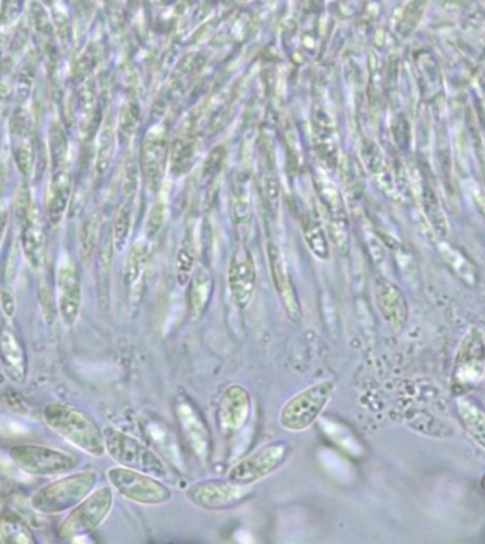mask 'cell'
Listing matches in <instances>:
<instances>
[{
	"instance_id": "cell-21",
	"label": "cell",
	"mask_w": 485,
	"mask_h": 544,
	"mask_svg": "<svg viewBox=\"0 0 485 544\" xmlns=\"http://www.w3.org/2000/svg\"><path fill=\"white\" fill-rule=\"evenodd\" d=\"M22 243L23 254L27 263L33 268H40L46 258V233H44L42 220L37 212L35 203H30L25 213L22 214Z\"/></svg>"
},
{
	"instance_id": "cell-5",
	"label": "cell",
	"mask_w": 485,
	"mask_h": 544,
	"mask_svg": "<svg viewBox=\"0 0 485 544\" xmlns=\"http://www.w3.org/2000/svg\"><path fill=\"white\" fill-rule=\"evenodd\" d=\"M111 488L122 498L145 506H159L171 502L172 491L155 476L135 469L113 467L107 471Z\"/></svg>"
},
{
	"instance_id": "cell-27",
	"label": "cell",
	"mask_w": 485,
	"mask_h": 544,
	"mask_svg": "<svg viewBox=\"0 0 485 544\" xmlns=\"http://www.w3.org/2000/svg\"><path fill=\"white\" fill-rule=\"evenodd\" d=\"M196 255H198V244H196L195 227L188 224L176 255V280L179 285L188 284L195 271Z\"/></svg>"
},
{
	"instance_id": "cell-33",
	"label": "cell",
	"mask_w": 485,
	"mask_h": 544,
	"mask_svg": "<svg viewBox=\"0 0 485 544\" xmlns=\"http://www.w3.org/2000/svg\"><path fill=\"white\" fill-rule=\"evenodd\" d=\"M362 158H364L366 168L372 173L373 178L378 180L382 189L390 190L392 180H390L388 166H386L385 159H383L378 146L373 144V142H364V145H362Z\"/></svg>"
},
{
	"instance_id": "cell-37",
	"label": "cell",
	"mask_w": 485,
	"mask_h": 544,
	"mask_svg": "<svg viewBox=\"0 0 485 544\" xmlns=\"http://www.w3.org/2000/svg\"><path fill=\"white\" fill-rule=\"evenodd\" d=\"M50 158L53 169L69 166V139L59 124H53L49 132Z\"/></svg>"
},
{
	"instance_id": "cell-39",
	"label": "cell",
	"mask_w": 485,
	"mask_h": 544,
	"mask_svg": "<svg viewBox=\"0 0 485 544\" xmlns=\"http://www.w3.org/2000/svg\"><path fill=\"white\" fill-rule=\"evenodd\" d=\"M261 193H263L264 203L271 214H277L280 209L281 189L280 182L273 169H264L260 178Z\"/></svg>"
},
{
	"instance_id": "cell-8",
	"label": "cell",
	"mask_w": 485,
	"mask_h": 544,
	"mask_svg": "<svg viewBox=\"0 0 485 544\" xmlns=\"http://www.w3.org/2000/svg\"><path fill=\"white\" fill-rule=\"evenodd\" d=\"M485 376V339L478 328H470L454 357L451 387L457 394L476 389Z\"/></svg>"
},
{
	"instance_id": "cell-23",
	"label": "cell",
	"mask_w": 485,
	"mask_h": 544,
	"mask_svg": "<svg viewBox=\"0 0 485 544\" xmlns=\"http://www.w3.org/2000/svg\"><path fill=\"white\" fill-rule=\"evenodd\" d=\"M456 413L468 437L485 451L484 404L468 393L459 394L456 399Z\"/></svg>"
},
{
	"instance_id": "cell-30",
	"label": "cell",
	"mask_w": 485,
	"mask_h": 544,
	"mask_svg": "<svg viewBox=\"0 0 485 544\" xmlns=\"http://www.w3.org/2000/svg\"><path fill=\"white\" fill-rule=\"evenodd\" d=\"M440 254L449 265L450 270L460 278L461 281L466 282L467 285L477 284V268L474 264L461 253L457 248L451 247L450 244L440 243Z\"/></svg>"
},
{
	"instance_id": "cell-10",
	"label": "cell",
	"mask_w": 485,
	"mask_h": 544,
	"mask_svg": "<svg viewBox=\"0 0 485 544\" xmlns=\"http://www.w3.org/2000/svg\"><path fill=\"white\" fill-rule=\"evenodd\" d=\"M290 451V445L286 441L270 442L236 462L227 472L226 478L234 484L253 486L283 467Z\"/></svg>"
},
{
	"instance_id": "cell-6",
	"label": "cell",
	"mask_w": 485,
	"mask_h": 544,
	"mask_svg": "<svg viewBox=\"0 0 485 544\" xmlns=\"http://www.w3.org/2000/svg\"><path fill=\"white\" fill-rule=\"evenodd\" d=\"M114 506V492L110 486L94 489L77 506L69 510V515L59 527L61 539H76L88 535L103 525Z\"/></svg>"
},
{
	"instance_id": "cell-41",
	"label": "cell",
	"mask_w": 485,
	"mask_h": 544,
	"mask_svg": "<svg viewBox=\"0 0 485 544\" xmlns=\"http://www.w3.org/2000/svg\"><path fill=\"white\" fill-rule=\"evenodd\" d=\"M232 213L236 223L244 224L250 220L252 206H250L249 190L244 185H237L232 199Z\"/></svg>"
},
{
	"instance_id": "cell-24",
	"label": "cell",
	"mask_w": 485,
	"mask_h": 544,
	"mask_svg": "<svg viewBox=\"0 0 485 544\" xmlns=\"http://www.w3.org/2000/svg\"><path fill=\"white\" fill-rule=\"evenodd\" d=\"M213 294V278L208 268L193 271L188 282V306L193 319H199L208 309Z\"/></svg>"
},
{
	"instance_id": "cell-2",
	"label": "cell",
	"mask_w": 485,
	"mask_h": 544,
	"mask_svg": "<svg viewBox=\"0 0 485 544\" xmlns=\"http://www.w3.org/2000/svg\"><path fill=\"white\" fill-rule=\"evenodd\" d=\"M96 471H81L61 475L50 484L37 489L32 496V508L43 515L69 512L96 489Z\"/></svg>"
},
{
	"instance_id": "cell-3",
	"label": "cell",
	"mask_w": 485,
	"mask_h": 544,
	"mask_svg": "<svg viewBox=\"0 0 485 544\" xmlns=\"http://www.w3.org/2000/svg\"><path fill=\"white\" fill-rule=\"evenodd\" d=\"M104 437L107 454L121 467L145 472L159 479L168 478V464L154 448L114 427L104 428Z\"/></svg>"
},
{
	"instance_id": "cell-25",
	"label": "cell",
	"mask_w": 485,
	"mask_h": 544,
	"mask_svg": "<svg viewBox=\"0 0 485 544\" xmlns=\"http://www.w3.org/2000/svg\"><path fill=\"white\" fill-rule=\"evenodd\" d=\"M113 229H101L100 243H98V299L101 308L108 306V282H110L111 260H113Z\"/></svg>"
},
{
	"instance_id": "cell-15",
	"label": "cell",
	"mask_w": 485,
	"mask_h": 544,
	"mask_svg": "<svg viewBox=\"0 0 485 544\" xmlns=\"http://www.w3.org/2000/svg\"><path fill=\"white\" fill-rule=\"evenodd\" d=\"M253 401L242 384H230L223 390L217 406V425L225 435L239 433L249 423Z\"/></svg>"
},
{
	"instance_id": "cell-34",
	"label": "cell",
	"mask_w": 485,
	"mask_h": 544,
	"mask_svg": "<svg viewBox=\"0 0 485 544\" xmlns=\"http://www.w3.org/2000/svg\"><path fill=\"white\" fill-rule=\"evenodd\" d=\"M101 237V223L98 214L94 213L88 216L84 220L83 226L80 231V253L81 260L84 263L93 258V255L97 253L98 243H100Z\"/></svg>"
},
{
	"instance_id": "cell-44",
	"label": "cell",
	"mask_w": 485,
	"mask_h": 544,
	"mask_svg": "<svg viewBox=\"0 0 485 544\" xmlns=\"http://www.w3.org/2000/svg\"><path fill=\"white\" fill-rule=\"evenodd\" d=\"M13 68L15 63L10 57H5L0 63V100H8L13 93V80H15Z\"/></svg>"
},
{
	"instance_id": "cell-16",
	"label": "cell",
	"mask_w": 485,
	"mask_h": 544,
	"mask_svg": "<svg viewBox=\"0 0 485 544\" xmlns=\"http://www.w3.org/2000/svg\"><path fill=\"white\" fill-rule=\"evenodd\" d=\"M267 260H269L271 280H273L274 288H276L281 304H283L284 312L291 322H300L303 318V306H301L294 282L291 280L283 253L277 244L269 243L267 246Z\"/></svg>"
},
{
	"instance_id": "cell-9",
	"label": "cell",
	"mask_w": 485,
	"mask_h": 544,
	"mask_svg": "<svg viewBox=\"0 0 485 544\" xmlns=\"http://www.w3.org/2000/svg\"><path fill=\"white\" fill-rule=\"evenodd\" d=\"M252 486L234 484L229 478L206 479L189 485L185 491L186 499L196 508L210 510V512H223L242 505L247 499L252 498Z\"/></svg>"
},
{
	"instance_id": "cell-28",
	"label": "cell",
	"mask_w": 485,
	"mask_h": 544,
	"mask_svg": "<svg viewBox=\"0 0 485 544\" xmlns=\"http://www.w3.org/2000/svg\"><path fill=\"white\" fill-rule=\"evenodd\" d=\"M314 131L317 136L318 149H320L321 158L324 156L325 161L334 163L338 158L337 144H335V127L331 118L320 110L314 115Z\"/></svg>"
},
{
	"instance_id": "cell-4",
	"label": "cell",
	"mask_w": 485,
	"mask_h": 544,
	"mask_svg": "<svg viewBox=\"0 0 485 544\" xmlns=\"http://www.w3.org/2000/svg\"><path fill=\"white\" fill-rule=\"evenodd\" d=\"M335 389L337 386L331 380H321L301 390L281 408L278 423L291 433H303L324 413Z\"/></svg>"
},
{
	"instance_id": "cell-17",
	"label": "cell",
	"mask_w": 485,
	"mask_h": 544,
	"mask_svg": "<svg viewBox=\"0 0 485 544\" xmlns=\"http://www.w3.org/2000/svg\"><path fill=\"white\" fill-rule=\"evenodd\" d=\"M168 158V138L162 127L149 129L142 142L141 170L148 189L158 190L165 175Z\"/></svg>"
},
{
	"instance_id": "cell-14",
	"label": "cell",
	"mask_w": 485,
	"mask_h": 544,
	"mask_svg": "<svg viewBox=\"0 0 485 544\" xmlns=\"http://www.w3.org/2000/svg\"><path fill=\"white\" fill-rule=\"evenodd\" d=\"M227 284L234 305L246 309L252 304L256 292L257 271L252 253L244 246H237L227 271Z\"/></svg>"
},
{
	"instance_id": "cell-1",
	"label": "cell",
	"mask_w": 485,
	"mask_h": 544,
	"mask_svg": "<svg viewBox=\"0 0 485 544\" xmlns=\"http://www.w3.org/2000/svg\"><path fill=\"white\" fill-rule=\"evenodd\" d=\"M44 423L54 433L90 457L103 458L105 450L104 430L90 414L73 404H47L43 411Z\"/></svg>"
},
{
	"instance_id": "cell-35",
	"label": "cell",
	"mask_w": 485,
	"mask_h": 544,
	"mask_svg": "<svg viewBox=\"0 0 485 544\" xmlns=\"http://www.w3.org/2000/svg\"><path fill=\"white\" fill-rule=\"evenodd\" d=\"M117 138L114 125L110 121L105 122L100 132V138H98L96 169L100 175H103V173L110 169L114 158L115 145H117Z\"/></svg>"
},
{
	"instance_id": "cell-43",
	"label": "cell",
	"mask_w": 485,
	"mask_h": 544,
	"mask_svg": "<svg viewBox=\"0 0 485 544\" xmlns=\"http://www.w3.org/2000/svg\"><path fill=\"white\" fill-rule=\"evenodd\" d=\"M166 213H168V210H166V204L162 202V200L156 202L154 207H152L147 219V226H145L147 227L145 233H147V238H149V240L158 236L159 231L164 227Z\"/></svg>"
},
{
	"instance_id": "cell-22",
	"label": "cell",
	"mask_w": 485,
	"mask_h": 544,
	"mask_svg": "<svg viewBox=\"0 0 485 544\" xmlns=\"http://www.w3.org/2000/svg\"><path fill=\"white\" fill-rule=\"evenodd\" d=\"M71 187H73V180H71L69 166L53 169L52 182H50L49 192L46 196V216L53 226L60 224L66 216L67 209H69Z\"/></svg>"
},
{
	"instance_id": "cell-38",
	"label": "cell",
	"mask_w": 485,
	"mask_h": 544,
	"mask_svg": "<svg viewBox=\"0 0 485 544\" xmlns=\"http://www.w3.org/2000/svg\"><path fill=\"white\" fill-rule=\"evenodd\" d=\"M196 153V142L191 136H183L174 142L172 148V166L174 172L183 173L191 168Z\"/></svg>"
},
{
	"instance_id": "cell-29",
	"label": "cell",
	"mask_w": 485,
	"mask_h": 544,
	"mask_svg": "<svg viewBox=\"0 0 485 544\" xmlns=\"http://www.w3.org/2000/svg\"><path fill=\"white\" fill-rule=\"evenodd\" d=\"M0 535L8 543L30 544L36 543L32 530L13 510H5L0 515Z\"/></svg>"
},
{
	"instance_id": "cell-31",
	"label": "cell",
	"mask_w": 485,
	"mask_h": 544,
	"mask_svg": "<svg viewBox=\"0 0 485 544\" xmlns=\"http://www.w3.org/2000/svg\"><path fill=\"white\" fill-rule=\"evenodd\" d=\"M301 224H303L305 243H307L312 254L322 261L328 260L331 255L330 243H328V238L325 236L324 227H322L320 221L312 216H304Z\"/></svg>"
},
{
	"instance_id": "cell-11",
	"label": "cell",
	"mask_w": 485,
	"mask_h": 544,
	"mask_svg": "<svg viewBox=\"0 0 485 544\" xmlns=\"http://www.w3.org/2000/svg\"><path fill=\"white\" fill-rule=\"evenodd\" d=\"M56 298L61 321L69 328L76 325L83 304V288L76 261L67 255L57 265Z\"/></svg>"
},
{
	"instance_id": "cell-26",
	"label": "cell",
	"mask_w": 485,
	"mask_h": 544,
	"mask_svg": "<svg viewBox=\"0 0 485 544\" xmlns=\"http://www.w3.org/2000/svg\"><path fill=\"white\" fill-rule=\"evenodd\" d=\"M145 434H147L149 444L156 448L159 455H164L174 467L182 465V455L179 454L174 434L165 424L159 423V421H149L145 427Z\"/></svg>"
},
{
	"instance_id": "cell-7",
	"label": "cell",
	"mask_w": 485,
	"mask_h": 544,
	"mask_svg": "<svg viewBox=\"0 0 485 544\" xmlns=\"http://www.w3.org/2000/svg\"><path fill=\"white\" fill-rule=\"evenodd\" d=\"M9 457L26 474L42 478L70 474L80 465V458L70 452L36 444L13 445Z\"/></svg>"
},
{
	"instance_id": "cell-12",
	"label": "cell",
	"mask_w": 485,
	"mask_h": 544,
	"mask_svg": "<svg viewBox=\"0 0 485 544\" xmlns=\"http://www.w3.org/2000/svg\"><path fill=\"white\" fill-rule=\"evenodd\" d=\"M315 187H317L318 197H320V202L327 213L330 236L338 251L347 253L349 250V223L344 197L339 193L338 187L325 175L315 176Z\"/></svg>"
},
{
	"instance_id": "cell-45",
	"label": "cell",
	"mask_w": 485,
	"mask_h": 544,
	"mask_svg": "<svg viewBox=\"0 0 485 544\" xmlns=\"http://www.w3.org/2000/svg\"><path fill=\"white\" fill-rule=\"evenodd\" d=\"M420 16H422L420 2L413 0L403 13L402 20H400V32L403 33V36H409L410 30L415 29Z\"/></svg>"
},
{
	"instance_id": "cell-32",
	"label": "cell",
	"mask_w": 485,
	"mask_h": 544,
	"mask_svg": "<svg viewBox=\"0 0 485 544\" xmlns=\"http://www.w3.org/2000/svg\"><path fill=\"white\" fill-rule=\"evenodd\" d=\"M149 246L147 241L139 240L131 247L124 264V284L128 288L135 287L141 280L147 265Z\"/></svg>"
},
{
	"instance_id": "cell-40",
	"label": "cell",
	"mask_w": 485,
	"mask_h": 544,
	"mask_svg": "<svg viewBox=\"0 0 485 544\" xmlns=\"http://www.w3.org/2000/svg\"><path fill=\"white\" fill-rule=\"evenodd\" d=\"M138 122V105L132 101L125 102L120 111V118H118V139L121 142L130 141L134 132L137 131Z\"/></svg>"
},
{
	"instance_id": "cell-18",
	"label": "cell",
	"mask_w": 485,
	"mask_h": 544,
	"mask_svg": "<svg viewBox=\"0 0 485 544\" xmlns=\"http://www.w3.org/2000/svg\"><path fill=\"white\" fill-rule=\"evenodd\" d=\"M12 319L3 318L0 325V363L12 382H25L27 377V353Z\"/></svg>"
},
{
	"instance_id": "cell-46",
	"label": "cell",
	"mask_w": 485,
	"mask_h": 544,
	"mask_svg": "<svg viewBox=\"0 0 485 544\" xmlns=\"http://www.w3.org/2000/svg\"><path fill=\"white\" fill-rule=\"evenodd\" d=\"M16 298L12 289L3 288L0 291V309H2L3 318L12 319L16 314Z\"/></svg>"
},
{
	"instance_id": "cell-20",
	"label": "cell",
	"mask_w": 485,
	"mask_h": 544,
	"mask_svg": "<svg viewBox=\"0 0 485 544\" xmlns=\"http://www.w3.org/2000/svg\"><path fill=\"white\" fill-rule=\"evenodd\" d=\"M376 305L386 322L395 331H402L409 319V304L398 285L386 278H378L375 284Z\"/></svg>"
},
{
	"instance_id": "cell-47",
	"label": "cell",
	"mask_w": 485,
	"mask_h": 544,
	"mask_svg": "<svg viewBox=\"0 0 485 544\" xmlns=\"http://www.w3.org/2000/svg\"><path fill=\"white\" fill-rule=\"evenodd\" d=\"M9 224V204L5 199L0 197V247H2L3 240H5L6 231H8Z\"/></svg>"
},
{
	"instance_id": "cell-13",
	"label": "cell",
	"mask_w": 485,
	"mask_h": 544,
	"mask_svg": "<svg viewBox=\"0 0 485 544\" xmlns=\"http://www.w3.org/2000/svg\"><path fill=\"white\" fill-rule=\"evenodd\" d=\"M175 414L189 451L202 464H206L212 455V437H210L205 418L202 417L198 408L193 406L192 401L185 397L176 401Z\"/></svg>"
},
{
	"instance_id": "cell-48",
	"label": "cell",
	"mask_w": 485,
	"mask_h": 544,
	"mask_svg": "<svg viewBox=\"0 0 485 544\" xmlns=\"http://www.w3.org/2000/svg\"><path fill=\"white\" fill-rule=\"evenodd\" d=\"M483 488L485 489V475H484V479H483Z\"/></svg>"
},
{
	"instance_id": "cell-19",
	"label": "cell",
	"mask_w": 485,
	"mask_h": 544,
	"mask_svg": "<svg viewBox=\"0 0 485 544\" xmlns=\"http://www.w3.org/2000/svg\"><path fill=\"white\" fill-rule=\"evenodd\" d=\"M10 134H12L13 158L16 166L23 176L29 178L33 172V121L26 108L20 107L13 114L10 121Z\"/></svg>"
},
{
	"instance_id": "cell-36",
	"label": "cell",
	"mask_w": 485,
	"mask_h": 544,
	"mask_svg": "<svg viewBox=\"0 0 485 544\" xmlns=\"http://www.w3.org/2000/svg\"><path fill=\"white\" fill-rule=\"evenodd\" d=\"M132 223L131 202H124L118 207L117 214L113 224V243L114 250L122 253L128 246L130 240Z\"/></svg>"
},
{
	"instance_id": "cell-42",
	"label": "cell",
	"mask_w": 485,
	"mask_h": 544,
	"mask_svg": "<svg viewBox=\"0 0 485 544\" xmlns=\"http://www.w3.org/2000/svg\"><path fill=\"white\" fill-rule=\"evenodd\" d=\"M225 159V146H215V148L210 151L208 159H206L205 166H203V176H205V179L213 180L217 178V175L222 172L223 165H225Z\"/></svg>"
}]
</instances>
